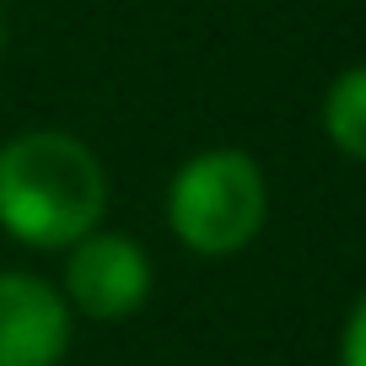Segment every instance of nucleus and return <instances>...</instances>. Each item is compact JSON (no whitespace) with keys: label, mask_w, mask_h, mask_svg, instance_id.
Listing matches in <instances>:
<instances>
[{"label":"nucleus","mask_w":366,"mask_h":366,"mask_svg":"<svg viewBox=\"0 0 366 366\" xmlns=\"http://www.w3.org/2000/svg\"><path fill=\"white\" fill-rule=\"evenodd\" d=\"M0 54H6V16H0Z\"/></svg>","instance_id":"obj_7"},{"label":"nucleus","mask_w":366,"mask_h":366,"mask_svg":"<svg viewBox=\"0 0 366 366\" xmlns=\"http://www.w3.org/2000/svg\"><path fill=\"white\" fill-rule=\"evenodd\" d=\"M108 210V172L65 129H22L0 146V232L22 248H70Z\"/></svg>","instance_id":"obj_1"},{"label":"nucleus","mask_w":366,"mask_h":366,"mask_svg":"<svg viewBox=\"0 0 366 366\" xmlns=\"http://www.w3.org/2000/svg\"><path fill=\"white\" fill-rule=\"evenodd\" d=\"M269 216V183L259 162L237 146L194 151L172 172L167 189V227L199 259H232L264 232Z\"/></svg>","instance_id":"obj_2"},{"label":"nucleus","mask_w":366,"mask_h":366,"mask_svg":"<svg viewBox=\"0 0 366 366\" xmlns=\"http://www.w3.org/2000/svg\"><path fill=\"white\" fill-rule=\"evenodd\" d=\"M323 135L350 162H366V65H350L323 92Z\"/></svg>","instance_id":"obj_5"},{"label":"nucleus","mask_w":366,"mask_h":366,"mask_svg":"<svg viewBox=\"0 0 366 366\" xmlns=\"http://www.w3.org/2000/svg\"><path fill=\"white\" fill-rule=\"evenodd\" d=\"M340 366H366V291H361V302L350 307V318H345V334H340Z\"/></svg>","instance_id":"obj_6"},{"label":"nucleus","mask_w":366,"mask_h":366,"mask_svg":"<svg viewBox=\"0 0 366 366\" xmlns=\"http://www.w3.org/2000/svg\"><path fill=\"white\" fill-rule=\"evenodd\" d=\"M70 350V302L27 269H0V366H59Z\"/></svg>","instance_id":"obj_4"},{"label":"nucleus","mask_w":366,"mask_h":366,"mask_svg":"<svg viewBox=\"0 0 366 366\" xmlns=\"http://www.w3.org/2000/svg\"><path fill=\"white\" fill-rule=\"evenodd\" d=\"M59 297L70 302V312L92 323H119L129 312L146 307L151 297V259L129 232L92 227L86 237H76L65 248V280Z\"/></svg>","instance_id":"obj_3"}]
</instances>
